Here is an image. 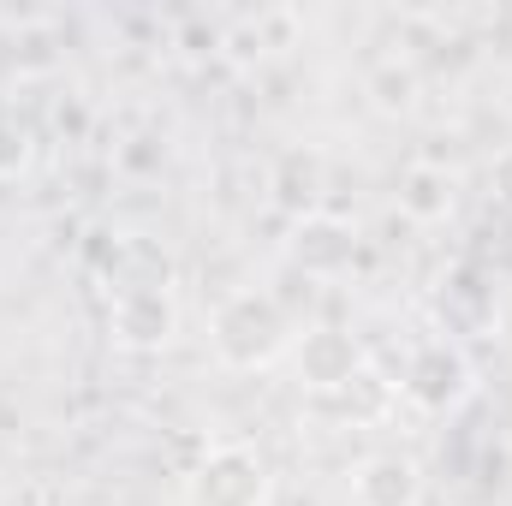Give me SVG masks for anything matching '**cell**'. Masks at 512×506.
Returning <instances> with one entry per match:
<instances>
[{
	"label": "cell",
	"mask_w": 512,
	"mask_h": 506,
	"mask_svg": "<svg viewBox=\"0 0 512 506\" xmlns=\"http://www.w3.org/2000/svg\"><path fill=\"white\" fill-rule=\"evenodd\" d=\"M471 387H477V370H471V358H465L459 340H423V346L405 358V376H399V393H405L417 411H429V417L459 411V405L471 399Z\"/></svg>",
	"instance_id": "7a4b0ae2"
},
{
	"label": "cell",
	"mask_w": 512,
	"mask_h": 506,
	"mask_svg": "<svg viewBox=\"0 0 512 506\" xmlns=\"http://www.w3.org/2000/svg\"><path fill=\"white\" fill-rule=\"evenodd\" d=\"M30 161V131L24 126H0V173H18Z\"/></svg>",
	"instance_id": "7c38bea8"
},
{
	"label": "cell",
	"mask_w": 512,
	"mask_h": 506,
	"mask_svg": "<svg viewBox=\"0 0 512 506\" xmlns=\"http://www.w3.org/2000/svg\"><path fill=\"white\" fill-rule=\"evenodd\" d=\"M322 155L316 149H286L280 161H274V173H268V191H274V203L298 221V215H316V203H322Z\"/></svg>",
	"instance_id": "9c48e42d"
},
{
	"label": "cell",
	"mask_w": 512,
	"mask_h": 506,
	"mask_svg": "<svg viewBox=\"0 0 512 506\" xmlns=\"http://www.w3.org/2000/svg\"><path fill=\"white\" fill-rule=\"evenodd\" d=\"M370 96H376V108H387V114L411 108V96H417V72L399 66V60H382L376 78H370Z\"/></svg>",
	"instance_id": "8fae6325"
},
{
	"label": "cell",
	"mask_w": 512,
	"mask_h": 506,
	"mask_svg": "<svg viewBox=\"0 0 512 506\" xmlns=\"http://www.w3.org/2000/svg\"><path fill=\"white\" fill-rule=\"evenodd\" d=\"M453 203H459V179H453L441 161H411V167L399 173V215L435 227V221L453 215Z\"/></svg>",
	"instance_id": "ba28073f"
},
{
	"label": "cell",
	"mask_w": 512,
	"mask_h": 506,
	"mask_svg": "<svg viewBox=\"0 0 512 506\" xmlns=\"http://www.w3.org/2000/svg\"><path fill=\"white\" fill-rule=\"evenodd\" d=\"M108 322H114V340L126 352H161L179 334V304L167 286H126V292H114Z\"/></svg>",
	"instance_id": "5b68a950"
},
{
	"label": "cell",
	"mask_w": 512,
	"mask_h": 506,
	"mask_svg": "<svg viewBox=\"0 0 512 506\" xmlns=\"http://www.w3.org/2000/svg\"><path fill=\"white\" fill-rule=\"evenodd\" d=\"M268 501V459L251 441H215L191 471V506H262Z\"/></svg>",
	"instance_id": "3957f363"
},
{
	"label": "cell",
	"mask_w": 512,
	"mask_h": 506,
	"mask_svg": "<svg viewBox=\"0 0 512 506\" xmlns=\"http://www.w3.org/2000/svg\"><path fill=\"white\" fill-rule=\"evenodd\" d=\"M286 262L310 280H334L358 262V227L346 215H328V209L298 215L292 233H286Z\"/></svg>",
	"instance_id": "277c9868"
},
{
	"label": "cell",
	"mask_w": 512,
	"mask_h": 506,
	"mask_svg": "<svg viewBox=\"0 0 512 506\" xmlns=\"http://www.w3.org/2000/svg\"><path fill=\"white\" fill-rule=\"evenodd\" d=\"M352 501L358 506H417L423 501V465L411 453H376L352 471Z\"/></svg>",
	"instance_id": "52a82bcc"
},
{
	"label": "cell",
	"mask_w": 512,
	"mask_h": 506,
	"mask_svg": "<svg viewBox=\"0 0 512 506\" xmlns=\"http://www.w3.org/2000/svg\"><path fill=\"white\" fill-rule=\"evenodd\" d=\"M393 387H399V381H387L382 370H370V364H364V370L346 381L340 393H328V405H334L340 417H352V423H382L387 405H393Z\"/></svg>",
	"instance_id": "30bf717a"
},
{
	"label": "cell",
	"mask_w": 512,
	"mask_h": 506,
	"mask_svg": "<svg viewBox=\"0 0 512 506\" xmlns=\"http://www.w3.org/2000/svg\"><path fill=\"white\" fill-rule=\"evenodd\" d=\"M209 346H215V358L227 370H268L274 358L292 352V316H286V304L274 292L245 286V292H233V298L215 304Z\"/></svg>",
	"instance_id": "6da1fadb"
},
{
	"label": "cell",
	"mask_w": 512,
	"mask_h": 506,
	"mask_svg": "<svg viewBox=\"0 0 512 506\" xmlns=\"http://www.w3.org/2000/svg\"><path fill=\"white\" fill-rule=\"evenodd\" d=\"M489 191H495V203H501V209H512V149L495 155V167H489Z\"/></svg>",
	"instance_id": "4fadbf2b"
},
{
	"label": "cell",
	"mask_w": 512,
	"mask_h": 506,
	"mask_svg": "<svg viewBox=\"0 0 512 506\" xmlns=\"http://www.w3.org/2000/svg\"><path fill=\"white\" fill-rule=\"evenodd\" d=\"M292 358H298V381L310 387V393H340L346 381L358 376L370 358H364V346L346 334V328H310L304 340H292Z\"/></svg>",
	"instance_id": "8992f818"
}]
</instances>
